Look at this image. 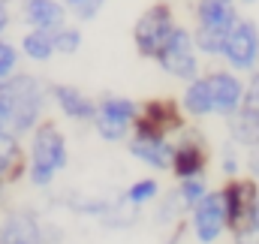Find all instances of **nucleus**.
<instances>
[{"instance_id":"f257e3e1","label":"nucleus","mask_w":259,"mask_h":244,"mask_svg":"<svg viewBox=\"0 0 259 244\" xmlns=\"http://www.w3.org/2000/svg\"><path fill=\"white\" fill-rule=\"evenodd\" d=\"M0 115L3 130L9 133H27L33 130L42 115V85L33 75H9L0 82Z\"/></svg>"},{"instance_id":"f03ea898","label":"nucleus","mask_w":259,"mask_h":244,"mask_svg":"<svg viewBox=\"0 0 259 244\" xmlns=\"http://www.w3.org/2000/svg\"><path fill=\"white\" fill-rule=\"evenodd\" d=\"M66 142L55 124L33 127V148H30V181L36 187H49L52 178L66 166Z\"/></svg>"},{"instance_id":"7ed1b4c3","label":"nucleus","mask_w":259,"mask_h":244,"mask_svg":"<svg viewBox=\"0 0 259 244\" xmlns=\"http://www.w3.org/2000/svg\"><path fill=\"white\" fill-rule=\"evenodd\" d=\"M175 30L172 24V9L166 3H157L151 9L142 12V18L136 21V49L145 58H157V52L163 49V43L169 39V33Z\"/></svg>"},{"instance_id":"20e7f679","label":"nucleus","mask_w":259,"mask_h":244,"mask_svg":"<svg viewBox=\"0 0 259 244\" xmlns=\"http://www.w3.org/2000/svg\"><path fill=\"white\" fill-rule=\"evenodd\" d=\"M196 43L193 36L184 30V27H175L169 33V39L163 43V49L157 52V61L160 66L175 75V78H193L196 75V55H193Z\"/></svg>"},{"instance_id":"39448f33","label":"nucleus","mask_w":259,"mask_h":244,"mask_svg":"<svg viewBox=\"0 0 259 244\" xmlns=\"http://www.w3.org/2000/svg\"><path fill=\"white\" fill-rule=\"evenodd\" d=\"M139 109L133 100H124V97H109L97 106V115H94V124H97V133L106 139V142H118L124 139L130 130V124L136 121Z\"/></svg>"},{"instance_id":"423d86ee","label":"nucleus","mask_w":259,"mask_h":244,"mask_svg":"<svg viewBox=\"0 0 259 244\" xmlns=\"http://www.w3.org/2000/svg\"><path fill=\"white\" fill-rule=\"evenodd\" d=\"M193 229L196 238L202 244H211L220 238L223 226L229 223V214H226V196L223 193H205L199 202L193 205Z\"/></svg>"},{"instance_id":"0eeeda50","label":"nucleus","mask_w":259,"mask_h":244,"mask_svg":"<svg viewBox=\"0 0 259 244\" xmlns=\"http://www.w3.org/2000/svg\"><path fill=\"white\" fill-rule=\"evenodd\" d=\"M223 55L226 61L238 69H250L259 58V33L250 21H235L226 33L223 43Z\"/></svg>"},{"instance_id":"6e6552de","label":"nucleus","mask_w":259,"mask_h":244,"mask_svg":"<svg viewBox=\"0 0 259 244\" xmlns=\"http://www.w3.org/2000/svg\"><path fill=\"white\" fill-rule=\"evenodd\" d=\"M196 18H199L196 30H202V33H220V36H226L229 27L238 21L232 0H199Z\"/></svg>"},{"instance_id":"1a4fd4ad","label":"nucleus","mask_w":259,"mask_h":244,"mask_svg":"<svg viewBox=\"0 0 259 244\" xmlns=\"http://www.w3.org/2000/svg\"><path fill=\"white\" fill-rule=\"evenodd\" d=\"M205 82H208V91H211L214 109L232 115V112L241 106V100H244V88L238 85L235 75H229V72H211Z\"/></svg>"},{"instance_id":"9d476101","label":"nucleus","mask_w":259,"mask_h":244,"mask_svg":"<svg viewBox=\"0 0 259 244\" xmlns=\"http://www.w3.org/2000/svg\"><path fill=\"white\" fill-rule=\"evenodd\" d=\"M130 151H133V157H139L142 163H148L154 169L172 166V154H175V148L169 142H163V136H154V133H139L133 139Z\"/></svg>"},{"instance_id":"9b49d317","label":"nucleus","mask_w":259,"mask_h":244,"mask_svg":"<svg viewBox=\"0 0 259 244\" xmlns=\"http://www.w3.org/2000/svg\"><path fill=\"white\" fill-rule=\"evenodd\" d=\"M0 244H42V229L33 214H9L0 223Z\"/></svg>"},{"instance_id":"f8f14e48","label":"nucleus","mask_w":259,"mask_h":244,"mask_svg":"<svg viewBox=\"0 0 259 244\" xmlns=\"http://www.w3.org/2000/svg\"><path fill=\"white\" fill-rule=\"evenodd\" d=\"M24 21L36 30L55 33L64 27V6L58 0H24Z\"/></svg>"},{"instance_id":"ddd939ff","label":"nucleus","mask_w":259,"mask_h":244,"mask_svg":"<svg viewBox=\"0 0 259 244\" xmlns=\"http://www.w3.org/2000/svg\"><path fill=\"white\" fill-rule=\"evenodd\" d=\"M223 196H226L229 223H232V226H241V223L250 217V208H253V202H256V187L250 181H235L223 190Z\"/></svg>"},{"instance_id":"4468645a","label":"nucleus","mask_w":259,"mask_h":244,"mask_svg":"<svg viewBox=\"0 0 259 244\" xmlns=\"http://www.w3.org/2000/svg\"><path fill=\"white\" fill-rule=\"evenodd\" d=\"M55 100H58L61 112H64L66 118H72V121H94V115H97V106L81 91H75V88L58 85L55 88Z\"/></svg>"},{"instance_id":"2eb2a0df","label":"nucleus","mask_w":259,"mask_h":244,"mask_svg":"<svg viewBox=\"0 0 259 244\" xmlns=\"http://www.w3.org/2000/svg\"><path fill=\"white\" fill-rule=\"evenodd\" d=\"M21 163H24V157H21L15 133L0 130V187H6L21 175Z\"/></svg>"},{"instance_id":"dca6fc26","label":"nucleus","mask_w":259,"mask_h":244,"mask_svg":"<svg viewBox=\"0 0 259 244\" xmlns=\"http://www.w3.org/2000/svg\"><path fill=\"white\" fill-rule=\"evenodd\" d=\"M169 127H178V115H175L172 103L157 100V103H148V106H145V115H142V124H139V133L163 136Z\"/></svg>"},{"instance_id":"f3484780","label":"nucleus","mask_w":259,"mask_h":244,"mask_svg":"<svg viewBox=\"0 0 259 244\" xmlns=\"http://www.w3.org/2000/svg\"><path fill=\"white\" fill-rule=\"evenodd\" d=\"M172 163H175V172L181 178H190V175H199L202 163H205V151H202V142L196 136H187V142H181L172 154Z\"/></svg>"},{"instance_id":"a211bd4d","label":"nucleus","mask_w":259,"mask_h":244,"mask_svg":"<svg viewBox=\"0 0 259 244\" xmlns=\"http://www.w3.org/2000/svg\"><path fill=\"white\" fill-rule=\"evenodd\" d=\"M184 109L190 115H208L214 109V100H211V91H208V82L205 78H193L190 88L184 91Z\"/></svg>"},{"instance_id":"6ab92c4d","label":"nucleus","mask_w":259,"mask_h":244,"mask_svg":"<svg viewBox=\"0 0 259 244\" xmlns=\"http://www.w3.org/2000/svg\"><path fill=\"white\" fill-rule=\"evenodd\" d=\"M21 49H24V55L30 58V61H49L52 55H55V39H52V33L49 30H30L24 39H21Z\"/></svg>"},{"instance_id":"aec40b11","label":"nucleus","mask_w":259,"mask_h":244,"mask_svg":"<svg viewBox=\"0 0 259 244\" xmlns=\"http://www.w3.org/2000/svg\"><path fill=\"white\" fill-rule=\"evenodd\" d=\"M52 39H55V52H61V55H75L81 46V33L75 27H58L52 33Z\"/></svg>"},{"instance_id":"412c9836","label":"nucleus","mask_w":259,"mask_h":244,"mask_svg":"<svg viewBox=\"0 0 259 244\" xmlns=\"http://www.w3.org/2000/svg\"><path fill=\"white\" fill-rule=\"evenodd\" d=\"M154 196H157V181H151V178H145V181H136V184L127 190V202H133V205H139V202H148V199H154Z\"/></svg>"},{"instance_id":"4be33fe9","label":"nucleus","mask_w":259,"mask_h":244,"mask_svg":"<svg viewBox=\"0 0 259 244\" xmlns=\"http://www.w3.org/2000/svg\"><path fill=\"white\" fill-rule=\"evenodd\" d=\"M244 115L250 118V121L259 124V75H253V82H250V88L244 91Z\"/></svg>"},{"instance_id":"5701e85b","label":"nucleus","mask_w":259,"mask_h":244,"mask_svg":"<svg viewBox=\"0 0 259 244\" xmlns=\"http://www.w3.org/2000/svg\"><path fill=\"white\" fill-rule=\"evenodd\" d=\"M103 3H106V0H66V6H69L81 21H91V18L103 9Z\"/></svg>"},{"instance_id":"b1692460","label":"nucleus","mask_w":259,"mask_h":244,"mask_svg":"<svg viewBox=\"0 0 259 244\" xmlns=\"http://www.w3.org/2000/svg\"><path fill=\"white\" fill-rule=\"evenodd\" d=\"M202 196H205V187H202V181H199L196 175L184 178V184H181V202H184V205H196Z\"/></svg>"},{"instance_id":"393cba45","label":"nucleus","mask_w":259,"mask_h":244,"mask_svg":"<svg viewBox=\"0 0 259 244\" xmlns=\"http://www.w3.org/2000/svg\"><path fill=\"white\" fill-rule=\"evenodd\" d=\"M15 63H18V55L9 43H0V82H6L12 72H15Z\"/></svg>"},{"instance_id":"a878e982","label":"nucleus","mask_w":259,"mask_h":244,"mask_svg":"<svg viewBox=\"0 0 259 244\" xmlns=\"http://www.w3.org/2000/svg\"><path fill=\"white\" fill-rule=\"evenodd\" d=\"M235 241L238 244H259V229L256 226H247V229L235 226Z\"/></svg>"},{"instance_id":"bb28decb","label":"nucleus","mask_w":259,"mask_h":244,"mask_svg":"<svg viewBox=\"0 0 259 244\" xmlns=\"http://www.w3.org/2000/svg\"><path fill=\"white\" fill-rule=\"evenodd\" d=\"M6 24H9V9H6V3L0 0V33L6 30Z\"/></svg>"},{"instance_id":"cd10ccee","label":"nucleus","mask_w":259,"mask_h":244,"mask_svg":"<svg viewBox=\"0 0 259 244\" xmlns=\"http://www.w3.org/2000/svg\"><path fill=\"white\" fill-rule=\"evenodd\" d=\"M247 220H250V226H256V229H259V199L253 202V208H250V217H247Z\"/></svg>"},{"instance_id":"c85d7f7f","label":"nucleus","mask_w":259,"mask_h":244,"mask_svg":"<svg viewBox=\"0 0 259 244\" xmlns=\"http://www.w3.org/2000/svg\"><path fill=\"white\" fill-rule=\"evenodd\" d=\"M3 3H9V0H3Z\"/></svg>"},{"instance_id":"c756f323","label":"nucleus","mask_w":259,"mask_h":244,"mask_svg":"<svg viewBox=\"0 0 259 244\" xmlns=\"http://www.w3.org/2000/svg\"><path fill=\"white\" fill-rule=\"evenodd\" d=\"M247 3H253V0H247Z\"/></svg>"}]
</instances>
